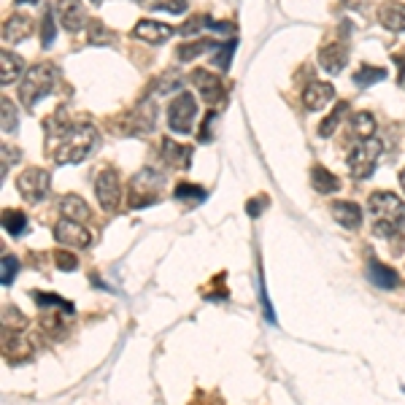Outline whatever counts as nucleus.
Returning a JSON list of instances; mask_svg holds the SVG:
<instances>
[{
  "label": "nucleus",
  "mask_w": 405,
  "mask_h": 405,
  "mask_svg": "<svg viewBox=\"0 0 405 405\" xmlns=\"http://www.w3.org/2000/svg\"><path fill=\"white\" fill-rule=\"evenodd\" d=\"M98 143V130L92 124H73L54 119V135H49V154L57 162H81Z\"/></svg>",
  "instance_id": "1"
},
{
  "label": "nucleus",
  "mask_w": 405,
  "mask_h": 405,
  "mask_svg": "<svg viewBox=\"0 0 405 405\" xmlns=\"http://www.w3.org/2000/svg\"><path fill=\"white\" fill-rule=\"evenodd\" d=\"M373 214V233L378 238H392L403 230L405 224V202L392 192H376L367 202Z\"/></svg>",
  "instance_id": "2"
},
{
  "label": "nucleus",
  "mask_w": 405,
  "mask_h": 405,
  "mask_svg": "<svg viewBox=\"0 0 405 405\" xmlns=\"http://www.w3.org/2000/svg\"><path fill=\"white\" fill-rule=\"evenodd\" d=\"M54 79H57V68L52 62H38L33 65L24 79H22V87H20V98L24 103V108H36L52 89H54Z\"/></svg>",
  "instance_id": "3"
},
{
  "label": "nucleus",
  "mask_w": 405,
  "mask_h": 405,
  "mask_svg": "<svg viewBox=\"0 0 405 405\" xmlns=\"http://www.w3.org/2000/svg\"><path fill=\"white\" fill-rule=\"evenodd\" d=\"M162 189H165V179L157 170L146 168L141 173H135V179L130 182V205L133 208L154 205L162 198Z\"/></svg>",
  "instance_id": "4"
},
{
  "label": "nucleus",
  "mask_w": 405,
  "mask_h": 405,
  "mask_svg": "<svg viewBox=\"0 0 405 405\" xmlns=\"http://www.w3.org/2000/svg\"><path fill=\"white\" fill-rule=\"evenodd\" d=\"M378 157H381V141L378 138H364V141H360L351 149V154L346 160L348 162V173L357 182L370 179L373 170H376V165H378Z\"/></svg>",
  "instance_id": "5"
},
{
  "label": "nucleus",
  "mask_w": 405,
  "mask_h": 405,
  "mask_svg": "<svg viewBox=\"0 0 405 405\" xmlns=\"http://www.w3.org/2000/svg\"><path fill=\"white\" fill-rule=\"evenodd\" d=\"M198 119V103L192 95L182 92L176 101L168 105V127L179 135H186L192 130V124Z\"/></svg>",
  "instance_id": "6"
},
{
  "label": "nucleus",
  "mask_w": 405,
  "mask_h": 405,
  "mask_svg": "<svg viewBox=\"0 0 405 405\" xmlns=\"http://www.w3.org/2000/svg\"><path fill=\"white\" fill-rule=\"evenodd\" d=\"M95 195L103 211H117L122 202V182L114 168H103L95 179Z\"/></svg>",
  "instance_id": "7"
},
{
  "label": "nucleus",
  "mask_w": 405,
  "mask_h": 405,
  "mask_svg": "<svg viewBox=\"0 0 405 405\" xmlns=\"http://www.w3.org/2000/svg\"><path fill=\"white\" fill-rule=\"evenodd\" d=\"M17 189H20V195L24 200L38 202L49 195V189H52V176H49L46 170H40V168H27L20 179H17Z\"/></svg>",
  "instance_id": "8"
},
{
  "label": "nucleus",
  "mask_w": 405,
  "mask_h": 405,
  "mask_svg": "<svg viewBox=\"0 0 405 405\" xmlns=\"http://www.w3.org/2000/svg\"><path fill=\"white\" fill-rule=\"evenodd\" d=\"M54 238L62 246H76V249H87L92 243L89 230L81 222H73V219H60L54 224Z\"/></svg>",
  "instance_id": "9"
},
{
  "label": "nucleus",
  "mask_w": 405,
  "mask_h": 405,
  "mask_svg": "<svg viewBox=\"0 0 405 405\" xmlns=\"http://www.w3.org/2000/svg\"><path fill=\"white\" fill-rule=\"evenodd\" d=\"M195 87L200 89L202 101L208 105H219L224 101V84L211 71H195Z\"/></svg>",
  "instance_id": "10"
},
{
  "label": "nucleus",
  "mask_w": 405,
  "mask_h": 405,
  "mask_svg": "<svg viewBox=\"0 0 405 405\" xmlns=\"http://www.w3.org/2000/svg\"><path fill=\"white\" fill-rule=\"evenodd\" d=\"M335 98V87L327 81H314L308 84L303 92V105L308 111H322L327 103Z\"/></svg>",
  "instance_id": "11"
},
{
  "label": "nucleus",
  "mask_w": 405,
  "mask_h": 405,
  "mask_svg": "<svg viewBox=\"0 0 405 405\" xmlns=\"http://www.w3.org/2000/svg\"><path fill=\"white\" fill-rule=\"evenodd\" d=\"M57 17H60L65 30L79 33L81 24H84V6H81V0H60L57 3Z\"/></svg>",
  "instance_id": "12"
},
{
  "label": "nucleus",
  "mask_w": 405,
  "mask_h": 405,
  "mask_svg": "<svg viewBox=\"0 0 405 405\" xmlns=\"http://www.w3.org/2000/svg\"><path fill=\"white\" fill-rule=\"evenodd\" d=\"M348 62V49L344 43H330L319 52V65H322L327 73H341Z\"/></svg>",
  "instance_id": "13"
},
{
  "label": "nucleus",
  "mask_w": 405,
  "mask_h": 405,
  "mask_svg": "<svg viewBox=\"0 0 405 405\" xmlns=\"http://www.w3.org/2000/svg\"><path fill=\"white\" fill-rule=\"evenodd\" d=\"M133 36L146 40V43H162V40H168L170 36H173V27H168V24L154 22V20H141L138 24H135Z\"/></svg>",
  "instance_id": "14"
},
{
  "label": "nucleus",
  "mask_w": 405,
  "mask_h": 405,
  "mask_svg": "<svg viewBox=\"0 0 405 405\" xmlns=\"http://www.w3.org/2000/svg\"><path fill=\"white\" fill-rule=\"evenodd\" d=\"M332 216L338 219V224H344L346 230H357L362 224V208L351 200H338L332 205Z\"/></svg>",
  "instance_id": "15"
},
{
  "label": "nucleus",
  "mask_w": 405,
  "mask_h": 405,
  "mask_svg": "<svg viewBox=\"0 0 405 405\" xmlns=\"http://www.w3.org/2000/svg\"><path fill=\"white\" fill-rule=\"evenodd\" d=\"M378 22L389 33H405V3H386V6H381Z\"/></svg>",
  "instance_id": "16"
},
{
  "label": "nucleus",
  "mask_w": 405,
  "mask_h": 405,
  "mask_svg": "<svg viewBox=\"0 0 405 405\" xmlns=\"http://www.w3.org/2000/svg\"><path fill=\"white\" fill-rule=\"evenodd\" d=\"M189 157H192V146L176 143L173 138L162 141V160L173 168H189Z\"/></svg>",
  "instance_id": "17"
},
{
  "label": "nucleus",
  "mask_w": 405,
  "mask_h": 405,
  "mask_svg": "<svg viewBox=\"0 0 405 405\" xmlns=\"http://www.w3.org/2000/svg\"><path fill=\"white\" fill-rule=\"evenodd\" d=\"M30 30H33V22L27 20L24 14H14L11 20H6L3 24V40L6 43H20L30 36Z\"/></svg>",
  "instance_id": "18"
},
{
  "label": "nucleus",
  "mask_w": 405,
  "mask_h": 405,
  "mask_svg": "<svg viewBox=\"0 0 405 405\" xmlns=\"http://www.w3.org/2000/svg\"><path fill=\"white\" fill-rule=\"evenodd\" d=\"M367 279L373 286H378V289H395L397 284H400V276L392 270V267H386L381 263H370L367 265Z\"/></svg>",
  "instance_id": "19"
},
{
  "label": "nucleus",
  "mask_w": 405,
  "mask_h": 405,
  "mask_svg": "<svg viewBox=\"0 0 405 405\" xmlns=\"http://www.w3.org/2000/svg\"><path fill=\"white\" fill-rule=\"evenodd\" d=\"M62 219H73V222H87L89 219V205L81 200L79 195H65L60 202Z\"/></svg>",
  "instance_id": "20"
},
{
  "label": "nucleus",
  "mask_w": 405,
  "mask_h": 405,
  "mask_svg": "<svg viewBox=\"0 0 405 405\" xmlns=\"http://www.w3.org/2000/svg\"><path fill=\"white\" fill-rule=\"evenodd\" d=\"M311 184H314V189H316V192H322V195H330V192H338V189H341L338 176H335V173H330V170L322 168V165H316V168L311 170Z\"/></svg>",
  "instance_id": "21"
},
{
  "label": "nucleus",
  "mask_w": 405,
  "mask_h": 405,
  "mask_svg": "<svg viewBox=\"0 0 405 405\" xmlns=\"http://www.w3.org/2000/svg\"><path fill=\"white\" fill-rule=\"evenodd\" d=\"M0 65H3V73H0V81H3V87H8V84H14V81H20L24 62H22L17 54H11V52H3V54H0Z\"/></svg>",
  "instance_id": "22"
},
{
  "label": "nucleus",
  "mask_w": 405,
  "mask_h": 405,
  "mask_svg": "<svg viewBox=\"0 0 405 405\" xmlns=\"http://www.w3.org/2000/svg\"><path fill=\"white\" fill-rule=\"evenodd\" d=\"M173 198L179 202H186V205H200V202L205 200V189L198 186V184L182 182L176 189H173Z\"/></svg>",
  "instance_id": "23"
},
{
  "label": "nucleus",
  "mask_w": 405,
  "mask_h": 405,
  "mask_svg": "<svg viewBox=\"0 0 405 405\" xmlns=\"http://www.w3.org/2000/svg\"><path fill=\"white\" fill-rule=\"evenodd\" d=\"M3 230L8 233V235H22L24 230H27V216L22 214V211H3Z\"/></svg>",
  "instance_id": "24"
},
{
  "label": "nucleus",
  "mask_w": 405,
  "mask_h": 405,
  "mask_svg": "<svg viewBox=\"0 0 405 405\" xmlns=\"http://www.w3.org/2000/svg\"><path fill=\"white\" fill-rule=\"evenodd\" d=\"M33 300L38 303L40 311H46V308H62L68 316L71 314H76V308H73V303H68V300H62V297H57V295H46V292H36L33 295Z\"/></svg>",
  "instance_id": "25"
},
{
  "label": "nucleus",
  "mask_w": 405,
  "mask_h": 405,
  "mask_svg": "<svg viewBox=\"0 0 405 405\" xmlns=\"http://www.w3.org/2000/svg\"><path fill=\"white\" fill-rule=\"evenodd\" d=\"M351 127H354V133L360 135V138H373L376 135V119H373V114H367V111H360V114H354V119H351Z\"/></svg>",
  "instance_id": "26"
},
{
  "label": "nucleus",
  "mask_w": 405,
  "mask_h": 405,
  "mask_svg": "<svg viewBox=\"0 0 405 405\" xmlns=\"http://www.w3.org/2000/svg\"><path fill=\"white\" fill-rule=\"evenodd\" d=\"M205 49H219V43H214V40H195V43H184V46H179V60L189 62L195 60L198 54H202Z\"/></svg>",
  "instance_id": "27"
},
{
  "label": "nucleus",
  "mask_w": 405,
  "mask_h": 405,
  "mask_svg": "<svg viewBox=\"0 0 405 405\" xmlns=\"http://www.w3.org/2000/svg\"><path fill=\"white\" fill-rule=\"evenodd\" d=\"M346 111H348V103H346V101H341L338 105H335V111H332V114H330V117H327V119L319 124V135H322V138L332 135V130L341 124V119H344Z\"/></svg>",
  "instance_id": "28"
},
{
  "label": "nucleus",
  "mask_w": 405,
  "mask_h": 405,
  "mask_svg": "<svg viewBox=\"0 0 405 405\" xmlns=\"http://www.w3.org/2000/svg\"><path fill=\"white\" fill-rule=\"evenodd\" d=\"M386 76L384 68H373V65H362L357 73H354V84L357 87H370V84H376V81H381Z\"/></svg>",
  "instance_id": "29"
},
{
  "label": "nucleus",
  "mask_w": 405,
  "mask_h": 405,
  "mask_svg": "<svg viewBox=\"0 0 405 405\" xmlns=\"http://www.w3.org/2000/svg\"><path fill=\"white\" fill-rule=\"evenodd\" d=\"M179 87H182V76H179L176 71H168V73H162V79L157 81L154 92H157V95H170V92H176Z\"/></svg>",
  "instance_id": "30"
},
{
  "label": "nucleus",
  "mask_w": 405,
  "mask_h": 405,
  "mask_svg": "<svg viewBox=\"0 0 405 405\" xmlns=\"http://www.w3.org/2000/svg\"><path fill=\"white\" fill-rule=\"evenodd\" d=\"M17 273H20V260L11 257V254H3V273H0V284H3V286H11L14 279H17Z\"/></svg>",
  "instance_id": "31"
},
{
  "label": "nucleus",
  "mask_w": 405,
  "mask_h": 405,
  "mask_svg": "<svg viewBox=\"0 0 405 405\" xmlns=\"http://www.w3.org/2000/svg\"><path fill=\"white\" fill-rule=\"evenodd\" d=\"M54 33H57V30H54V6H52V8H49V11L43 14V30H40V43H43V46H52V43H54Z\"/></svg>",
  "instance_id": "32"
},
{
  "label": "nucleus",
  "mask_w": 405,
  "mask_h": 405,
  "mask_svg": "<svg viewBox=\"0 0 405 405\" xmlns=\"http://www.w3.org/2000/svg\"><path fill=\"white\" fill-rule=\"evenodd\" d=\"M17 130V108L8 98H3V133H14Z\"/></svg>",
  "instance_id": "33"
},
{
  "label": "nucleus",
  "mask_w": 405,
  "mask_h": 405,
  "mask_svg": "<svg viewBox=\"0 0 405 405\" xmlns=\"http://www.w3.org/2000/svg\"><path fill=\"white\" fill-rule=\"evenodd\" d=\"M108 40H114V33L105 27V24H101V22H92V27H89V43H108Z\"/></svg>",
  "instance_id": "34"
},
{
  "label": "nucleus",
  "mask_w": 405,
  "mask_h": 405,
  "mask_svg": "<svg viewBox=\"0 0 405 405\" xmlns=\"http://www.w3.org/2000/svg\"><path fill=\"white\" fill-rule=\"evenodd\" d=\"M54 265L65 270V273H71V270H76L79 267V260H76V254H71V251H54Z\"/></svg>",
  "instance_id": "35"
},
{
  "label": "nucleus",
  "mask_w": 405,
  "mask_h": 405,
  "mask_svg": "<svg viewBox=\"0 0 405 405\" xmlns=\"http://www.w3.org/2000/svg\"><path fill=\"white\" fill-rule=\"evenodd\" d=\"M233 49H235V40H230V43H224V46L216 49L219 54L214 57V62H216L222 71H227V68H230V62H233Z\"/></svg>",
  "instance_id": "36"
},
{
  "label": "nucleus",
  "mask_w": 405,
  "mask_h": 405,
  "mask_svg": "<svg viewBox=\"0 0 405 405\" xmlns=\"http://www.w3.org/2000/svg\"><path fill=\"white\" fill-rule=\"evenodd\" d=\"M198 27H208V17H192L189 22H184L182 24V36H195V33H200Z\"/></svg>",
  "instance_id": "37"
},
{
  "label": "nucleus",
  "mask_w": 405,
  "mask_h": 405,
  "mask_svg": "<svg viewBox=\"0 0 405 405\" xmlns=\"http://www.w3.org/2000/svg\"><path fill=\"white\" fill-rule=\"evenodd\" d=\"M157 8H165V11H170V14H182L184 8H186V0H168V3H160Z\"/></svg>",
  "instance_id": "38"
},
{
  "label": "nucleus",
  "mask_w": 405,
  "mask_h": 405,
  "mask_svg": "<svg viewBox=\"0 0 405 405\" xmlns=\"http://www.w3.org/2000/svg\"><path fill=\"white\" fill-rule=\"evenodd\" d=\"M265 208V198H254V200L246 205V211H249V216H260Z\"/></svg>",
  "instance_id": "39"
},
{
  "label": "nucleus",
  "mask_w": 405,
  "mask_h": 405,
  "mask_svg": "<svg viewBox=\"0 0 405 405\" xmlns=\"http://www.w3.org/2000/svg\"><path fill=\"white\" fill-rule=\"evenodd\" d=\"M395 62L400 65V84L405 87V57L403 54H395Z\"/></svg>",
  "instance_id": "40"
},
{
  "label": "nucleus",
  "mask_w": 405,
  "mask_h": 405,
  "mask_svg": "<svg viewBox=\"0 0 405 405\" xmlns=\"http://www.w3.org/2000/svg\"><path fill=\"white\" fill-rule=\"evenodd\" d=\"M364 0H344V6H348V8H360Z\"/></svg>",
  "instance_id": "41"
},
{
  "label": "nucleus",
  "mask_w": 405,
  "mask_h": 405,
  "mask_svg": "<svg viewBox=\"0 0 405 405\" xmlns=\"http://www.w3.org/2000/svg\"><path fill=\"white\" fill-rule=\"evenodd\" d=\"M400 186H403V192H405V168L400 170Z\"/></svg>",
  "instance_id": "42"
},
{
  "label": "nucleus",
  "mask_w": 405,
  "mask_h": 405,
  "mask_svg": "<svg viewBox=\"0 0 405 405\" xmlns=\"http://www.w3.org/2000/svg\"><path fill=\"white\" fill-rule=\"evenodd\" d=\"M24 3H38V0H17V6H24Z\"/></svg>",
  "instance_id": "43"
},
{
  "label": "nucleus",
  "mask_w": 405,
  "mask_h": 405,
  "mask_svg": "<svg viewBox=\"0 0 405 405\" xmlns=\"http://www.w3.org/2000/svg\"><path fill=\"white\" fill-rule=\"evenodd\" d=\"M95 3H98V0H95Z\"/></svg>",
  "instance_id": "44"
}]
</instances>
